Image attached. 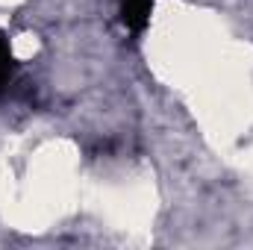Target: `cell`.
<instances>
[{
  "label": "cell",
  "mask_w": 253,
  "mask_h": 250,
  "mask_svg": "<svg viewBox=\"0 0 253 250\" xmlns=\"http://www.w3.org/2000/svg\"><path fill=\"white\" fill-rule=\"evenodd\" d=\"M153 3L156 0H118V12H121V24L129 36H141L150 24L153 15Z\"/></svg>",
  "instance_id": "1"
},
{
  "label": "cell",
  "mask_w": 253,
  "mask_h": 250,
  "mask_svg": "<svg viewBox=\"0 0 253 250\" xmlns=\"http://www.w3.org/2000/svg\"><path fill=\"white\" fill-rule=\"evenodd\" d=\"M12 77H15V56H12V47H9V42L0 36V94L9 88Z\"/></svg>",
  "instance_id": "2"
}]
</instances>
